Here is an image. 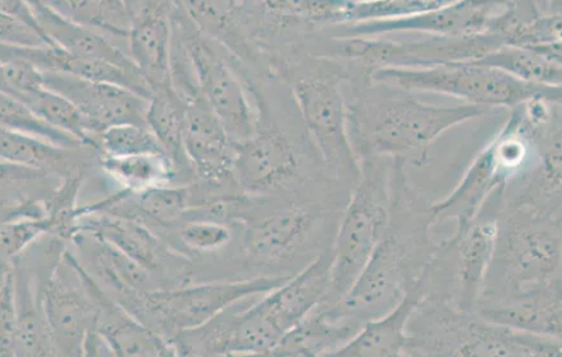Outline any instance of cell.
Listing matches in <instances>:
<instances>
[{"instance_id": "6da1fadb", "label": "cell", "mask_w": 562, "mask_h": 357, "mask_svg": "<svg viewBox=\"0 0 562 357\" xmlns=\"http://www.w3.org/2000/svg\"><path fill=\"white\" fill-rule=\"evenodd\" d=\"M348 77L342 85L348 126L358 160L402 158L422 167L428 147L446 132L486 115L488 108L461 104L430 105L413 91L372 79L363 66L344 60Z\"/></svg>"}, {"instance_id": "7a4b0ae2", "label": "cell", "mask_w": 562, "mask_h": 357, "mask_svg": "<svg viewBox=\"0 0 562 357\" xmlns=\"http://www.w3.org/2000/svg\"><path fill=\"white\" fill-rule=\"evenodd\" d=\"M273 72L290 90L325 174L352 190L360 165L349 135L345 62L297 51L277 60Z\"/></svg>"}, {"instance_id": "3957f363", "label": "cell", "mask_w": 562, "mask_h": 357, "mask_svg": "<svg viewBox=\"0 0 562 357\" xmlns=\"http://www.w3.org/2000/svg\"><path fill=\"white\" fill-rule=\"evenodd\" d=\"M306 189L283 196H258L256 212L240 230L243 258L263 276L290 278L328 247L326 222L334 193L319 200Z\"/></svg>"}, {"instance_id": "277c9868", "label": "cell", "mask_w": 562, "mask_h": 357, "mask_svg": "<svg viewBox=\"0 0 562 357\" xmlns=\"http://www.w3.org/2000/svg\"><path fill=\"white\" fill-rule=\"evenodd\" d=\"M405 356L562 357V338L507 327L423 297L407 321Z\"/></svg>"}, {"instance_id": "5b68a950", "label": "cell", "mask_w": 562, "mask_h": 357, "mask_svg": "<svg viewBox=\"0 0 562 357\" xmlns=\"http://www.w3.org/2000/svg\"><path fill=\"white\" fill-rule=\"evenodd\" d=\"M561 267V219L499 204L495 250L479 306L562 286Z\"/></svg>"}, {"instance_id": "8992f818", "label": "cell", "mask_w": 562, "mask_h": 357, "mask_svg": "<svg viewBox=\"0 0 562 357\" xmlns=\"http://www.w3.org/2000/svg\"><path fill=\"white\" fill-rule=\"evenodd\" d=\"M273 77L248 72L246 87L256 103V134L236 145L235 174L240 189L249 196H283L307 188L313 177L304 172L303 145L283 127L279 107L273 103Z\"/></svg>"}, {"instance_id": "52a82bcc", "label": "cell", "mask_w": 562, "mask_h": 357, "mask_svg": "<svg viewBox=\"0 0 562 357\" xmlns=\"http://www.w3.org/2000/svg\"><path fill=\"white\" fill-rule=\"evenodd\" d=\"M359 165V181L350 192L330 245V283L322 304H334L344 298L387 232L395 160L368 158Z\"/></svg>"}, {"instance_id": "ba28073f", "label": "cell", "mask_w": 562, "mask_h": 357, "mask_svg": "<svg viewBox=\"0 0 562 357\" xmlns=\"http://www.w3.org/2000/svg\"><path fill=\"white\" fill-rule=\"evenodd\" d=\"M537 143L532 132L513 111L498 135L476 155L457 188L448 197L429 205L432 228L453 222L464 227L502 192L507 183L532 165Z\"/></svg>"}, {"instance_id": "9c48e42d", "label": "cell", "mask_w": 562, "mask_h": 357, "mask_svg": "<svg viewBox=\"0 0 562 357\" xmlns=\"http://www.w3.org/2000/svg\"><path fill=\"white\" fill-rule=\"evenodd\" d=\"M288 279L256 276L189 283L151 292H130L115 302L172 346L181 332L211 321L237 301L271 292Z\"/></svg>"}, {"instance_id": "30bf717a", "label": "cell", "mask_w": 562, "mask_h": 357, "mask_svg": "<svg viewBox=\"0 0 562 357\" xmlns=\"http://www.w3.org/2000/svg\"><path fill=\"white\" fill-rule=\"evenodd\" d=\"M376 81L396 85L409 91L430 92L464 100L467 104L513 110L533 98L561 103V88L521 81L499 69L473 64L451 62L426 68H375L371 72Z\"/></svg>"}, {"instance_id": "8fae6325", "label": "cell", "mask_w": 562, "mask_h": 357, "mask_svg": "<svg viewBox=\"0 0 562 357\" xmlns=\"http://www.w3.org/2000/svg\"><path fill=\"white\" fill-rule=\"evenodd\" d=\"M171 20L207 104L236 145L246 142L256 134L258 113L251 92L237 71V58L195 25L181 0H176Z\"/></svg>"}, {"instance_id": "7c38bea8", "label": "cell", "mask_w": 562, "mask_h": 357, "mask_svg": "<svg viewBox=\"0 0 562 357\" xmlns=\"http://www.w3.org/2000/svg\"><path fill=\"white\" fill-rule=\"evenodd\" d=\"M184 108V150L194 174L189 185L190 205L205 198L243 191L235 174L236 144L211 105L200 96Z\"/></svg>"}, {"instance_id": "4fadbf2b", "label": "cell", "mask_w": 562, "mask_h": 357, "mask_svg": "<svg viewBox=\"0 0 562 357\" xmlns=\"http://www.w3.org/2000/svg\"><path fill=\"white\" fill-rule=\"evenodd\" d=\"M513 0H458V2L406 18L367 21L336 26L322 35L334 38L376 37L392 33L468 37L491 35L492 25Z\"/></svg>"}, {"instance_id": "5bb4252c", "label": "cell", "mask_w": 562, "mask_h": 357, "mask_svg": "<svg viewBox=\"0 0 562 357\" xmlns=\"http://www.w3.org/2000/svg\"><path fill=\"white\" fill-rule=\"evenodd\" d=\"M38 292L56 355L82 356L83 341L94 328L95 305L74 266L71 252L65 250L48 270Z\"/></svg>"}, {"instance_id": "9a60e30c", "label": "cell", "mask_w": 562, "mask_h": 357, "mask_svg": "<svg viewBox=\"0 0 562 357\" xmlns=\"http://www.w3.org/2000/svg\"><path fill=\"white\" fill-rule=\"evenodd\" d=\"M77 231L88 232L119 248L157 275L167 289L190 283L187 256L175 252L164 238L140 222L110 213H94L80 216L74 234Z\"/></svg>"}, {"instance_id": "2e32d148", "label": "cell", "mask_w": 562, "mask_h": 357, "mask_svg": "<svg viewBox=\"0 0 562 357\" xmlns=\"http://www.w3.org/2000/svg\"><path fill=\"white\" fill-rule=\"evenodd\" d=\"M46 89L58 92L71 102L88 123L92 140L117 124H146L149 99L120 85L80 79V77L42 72Z\"/></svg>"}, {"instance_id": "e0dca14e", "label": "cell", "mask_w": 562, "mask_h": 357, "mask_svg": "<svg viewBox=\"0 0 562 357\" xmlns=\"http://www.w3.org/2000/svg\"><path fill=\"white\" fill-rule=\"evenodd\" d=\"M176 0H140L131 18L127 52L150 91L172 87L169 77Z\"/></svg>"}, {"instance_id": "ac0fdd59", "label": "cell", "mask_w": 562, "mask_h": 357, "mask_svg": "<svg viewBox=\"0 0 562 357\" xmlns=\"http://www.w3.org/2000/svg\"><path fill=\"white\" fill-rule=\"evenodd\" d=\"M333 252L330 246L288 281L259 299L261 310L282 336L294 328L327 298Z\"/></svg>"}, {"instance_id": "d6986e66", "label": "cell", "mask_w": 562, "mask_h": 357, "mask_svg": "<svg viewBox=\"0 0 562 357\" xmlns=\"http://www.w3.org/2000/svg\"><path fill=\"white\" fill-rule=\"evenodd\" d=\"M361 328L363 324L342 314L334 304H319L282 337L271 356L329 357L350 343Z\"/></svg>"}, {"instance_id": "ffe728a7", "label": "cell", "mask_w": 562, "mask_h": 357, "mask_svg": "<svg viewBox=\"0 0 562 357\" xmlns=\"http://www.w3.org/2000/svg\"><path fill=\"white\" fill-rule=\"evenodd\" d=\"M38 27L49 41L74 56L110 62V64L138 71L130 58L126 46L99 31L61 18L37 0H27ZM140 72V71H138Z\"/></svg>"}, {"instance_id": "44dd1931", "label": "cell", "mask_w": 562, "mask_h": 357, "mask_svg": "<svg viewBox=\"0 0 562 357\" xmlns=\"http://www.w3.org/2000/svg\"><path fill=\"white\" fill-rule=\"evenodd\" d=\"M88 146L67 149L25 132L0 127V160L66 178L81 176Z\"/></svg>"}, {"instance_id": "7402d4cb", "label": "cell", "mask_w": 562, "mask_h": 357, "mask_svg": "<svg viewBox=\"0 0 562 357\" xmlns=\"http://www.w3.org/2000/svg\"><path fill=\"white\" fill-rule=\"evenodd\" d=\"M423 298L418 283L406 293L390 313L363 325L350 343L334 357H402L405 356L406 324Z\"/></svg>"}, {"instance_id": "603a6c76", "label": "cell", "mask_w": 562, "mask_h": 357, "mask_svg": "<svg viewBox=\"0 0 562 357\" xmlns=\"http://www.w3.org/2000/svg\"><path fill=\"white\" fill-rule=\"evenodd\" d=\"M15 312H18V356H57L46 325L41 292L25 260H12Z\"/></svg>"}, {"instance_id": "cb8c5ba5", "label": "cell", "mask_w": 562, "mask_h": 357, "mask_svg": "<svg viewBox=\"0 0 562 357\" xmlns=\"http://www.w3.org/2000/svg\"><path fill=\"white\" fill-rule=\"evenodd\" d=\"M184 113L187 108L172 87L151 91L146 124L173 163L179 182L190 185L194 174L184 150Z\"/></svg>"}, {"instance_id": "d4e9b609", "label": "cell", "mask_w": 562, "mask_h": 357, "mask_svg": "<svg viewBox=\"0 0 562 357\" xmlns=\"http://www.w3.org/2000/svg\"><path fill=\"white\" fill-rule=\"evenodd\" d=\"M69 21L99 31L126 46L131 15L125 0H37Z\"/></svg>"}, {"instance_id": "484cf974", "label": "cell", "mask_w": 562, "mask_h": 357, "mask_svg": "<svg viewBox=\"0 0 562 357\" xmlns=\"http://www.w3.org/2000/svg\"><path fill=\"white\" fill-rule=\"evenodd\" d=\"M473 64L499 69L521 81L561 88L562 59L533 49L504 44Z\"/></svg>"}, {"instance_id": "4316f807", "label": "cell", "mask_w": 562, "mask_h": 357, "mask_svg": "<svg viewBox=\"0 0 562 357\" xmlns=\"http://www.w3.org/2000/svg\"><path fill=\"white\" fill-rule=\"evenodd\" d=\"M99 166L130 191H143L153 186L179 182L173 163L164 153L111 157L98 154Z\"/></svg>"}, {"instance_id": "83f0119b", "label": "cell", "mask_w": 562, "mask_h": 357, "mask_svg": "<svg viewBox=\"0 0 562 357\" xmlns=\"http://www.w3.org/2000/svg\"><path fill=\"white\" fill-rule=\"evenodd\" d=\"M21 103L53 129L65 132L85 146L98 150L82 114L58 92L44 88L23 99Z\"/></svg>"}, {"instance_id": "f1b7e54d", "label": "cell", "mask_w": 562, "mask_h": 357, "mask_svg": "<svg viewBox=\"0 0 562 357\" xmlns=\"http://www.w3.org/2000/svg\"><path fill=\"white\" fill-rule=\"evenodd\" d=\"M172 236L173 250L184 256L213 254L226 250L235 237L229 224L207 220H183L161 238Z\"/></svg>"}, {"instance_id": "f546056e", "label": "cell", "mask_w": 562, "mask_h": 357, "mask_svg": "<svg viewBox=\"0 0 562 357\" xmlns=\"http://www.w3.org/2000/svg\"><path fill=\"white\" fill-rule=\"evenodd\" d=\"M181 3L204 34L233 51L240 0H181Z\"/></svg>"}, {"instance_id": "4dcf8cb0", "label": "cell", "mask_w": 562, "mask_h": 357, "mask_svg": "<svg viewBox=\"0 0 562 357\" xmlns=\"http://www.w3.org/2000/svg\"><path fill=\"white\" fill-rule=\"evenodd\" d=\"M0 127L25 132L54 145L76 149L85 146L79 140L49 126L20 100L0 91Z\"/></svg>"}, {"instance_id": "1f68e13d", "label": "cell", "mask_w": 562, "mask_h": 357, "mask_svg": "<svg viewBox=\"0 0 562 357\" xmlns=\"http://www.w3.org/2000/svg\"><path fill=\"white\" fill-rule=\"evenodd\" d=\"M99 154L111 157H128V155L164 153V147L158 142L148 126L140 124H117L106 129L94 136ZM167 155V154H166Z\"/></svg>"}, {"instance_id": "d6a6232c", "label": "cell", "mask_w": 562, "mask_h": 357, "mask_svg": "<svg viewBox=\"0 0 562 357\" xmlns=\"http://www.w3.org/2000/svg\"><path fill=\"white\" fill-rule=\"evenodd\" d=\"M18 312H15L12 267L0 297V356H18Z\"/></svg>"}, {"instance_id": "836d02e7", "label": "cell", "mask_w": 562, "mask_h": 357, "mask_svg": "<svg viewBox=\"0 0 562 357\" xmlns=\"http://www.w3.org/2000/svg\"><path fill=\"white\" fill-rule=\"evenodd\" d=\"M0 44L18 46L52 45L48 37L26 23L0 13Z\"/></svg>"}, {"instance_id": "e575fe53", "label": "cell", "mask_w": 562, "mask_h": 357, "mask_svg": "<svg viewBox=\"0 0 562 357\" xmlns=\"http://www.w3.org/2000/svg\"><path fill=\"white\" fill-rule=\"evenodd\" d=\"M48 176L42 170L12 165L0 160V190L11 188L13 185L44 180Z\"/></svg>"}, {"instance_id": "d590c367", "label": "cell", "mask_w": 562, "mask_h": 357, "mask_svg": "<svg viewBox=\"0 0 562 357\" xmlns=\"http://www.w3.org/2000/svg\"><path fill=\"white\" fill-rule=\"evenodd\" d=\"M0 13L26 23V25L43 33L42 29L37 25L27 0H0Z\"/></svg>"}, {"instance_id": "8d00e7d4", "label": "cell", "mask_w": 562, "mask_h": 357, "mask_svg": "<svg viewBox=\"0 0 562 357\" xmlns=\"http://www.w3.org/2000/svg\"><path fill=\"white\" fill-rule=\"evenodd\" d=\"M11 267H12V261L0 258V297H2L5 278H7L8 271H10Z\"/></svg>"}, {"instance_id": "74e56055", "label": "cell", "mask_w": 562, "mask_h": 357, "mask_svg": "<svg viewBox=\"0 0 562 357\" xmlns=\"http://www.w3.org/2000/svg\"><path fill=\"white\" fill-rule=\"evenodd\" d=\"M138 2H140V0H125L131 18H133V14L137 10Z\"/></svg>"}]
</instances>
